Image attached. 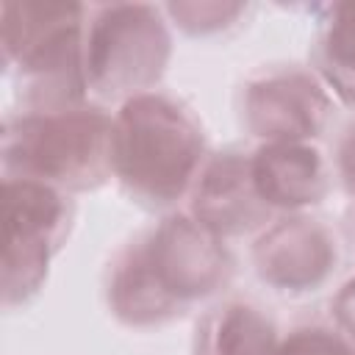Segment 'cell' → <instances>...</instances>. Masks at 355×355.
<instances>
[{
    "label": "cell",
    "mask_w": 355,
    "mask_h": 355,
    "mask_svg": "<svg viewBox=\"0 0 355 355\" xmlns=\"http://www.w3.org/2000/svg\"><path fill=\"white\" fill-rule=\"evenodd\" d=\"M111 164L122 186L150 205H169L202 172V130L164 94H136L111 119Z\"/></svg>",
    "instance_id": "obj_1"
},
{
    "label": "cell",
    "mask_w": 355,
    "mask_h": 355,
    "mask_svg": "<svg viewBox=\"0 0 355 355\" xmlns=\"http://www.w3.org/2000/svg\"><path fill=\"white\" fill-rule=\"evenodd\" d=\"M86 8L75 3H3V55L17 69L25 111L83 105Z\"/></svg>",
    "instance_id": "obj_2"
},
{
    "label": "cell",
    "mask_w": 355,
    "mask_h": 355,
    "mask_svg": "<svg viewBox=\"0 0 355 355\" xmlns=\"http://www.w3.org/2000/svg\"><path fill=\"white\" fill-rule=\"evenodd\" d=\"M0 155L6 178L36 180L58 191L94 189L114 172L111 116L89 105L19 111L3 125Z\"/></svg>",
    "instance_id": "obj_3"
},
{
    "label": "cell",
    "mask_w": 355,
    "mask_h": 355,
    "mask_svg": "<svg viewBox=\"0 0 355 355\" xmlns=\"http://www.w3.org/2000/svg\"><path fill=\"white\" fill-rule=\"evenodd\" d=\"M86 80L103 97L144 94L164 72L169 33L150 6H103L86 25Z\"/></svg>",
    "instance_id": "obj_4"
},
{
    "label": "cell",
    "mask_w": 355,
    "mask_h": 355,
    "mask_svg": "<svg viewBox=\"0 0 355 355\" xmlns=\"http://www.w3.org/2000/svg\"><path fill=\"white\" fill-rule=\"evenodd\" d=\"M3 302L17 305L33 297L47 277L50 258L69 230V202L53 186L3 178Z\"/></svg>",
    "instance_id": "obj_5"
},
{
    "label": "cell",
    "mask_w": 355,
    "mask_h": 355,
    "mask_svg": "<svg viewBox=\"0 0 355 355\" xmlns=\"http://www.w3.org/2000/svg\"><path fill=\"white\" fill-rule=\"evenodd\" d=\"M144 244L155 275L178 302L211 294L230 275L222 239L191 216H169Z\"/></svg>",
    "instance_id": "obj_6"
},
{
    "label": "cell",
    "mask_w": 355,
    "mask_h": 355,
    "mask_svg": "<svg viewBox=\"0 0 355 355\" xmlns=\"http://www.w3.org/2000/svg\"><path fill=\"white\" fill-rule=\"evenodd\" d=\"M330 100L308 72L283 69L263 75L247 89L244 114L255 136L266 141H305L327 119Z\"/></svg>",
    "instance_id": "obj_7"
},
{
    "label": "cell",
    "mask_w": 355,
    "mask_h": 355,
    "mask_svg": "<svg viewBox=\"0 0 355 355\" xmlns=\"http://www.w3.org/2000/svg\"><path fill=\"white\" fill-rule=\"evenodd\" d=\"M269 211L272 208L258 194L250 158L239 153L211 158L191 189V219L219 239L263 227Z\"/></svg>",
    "instance_id": "obj_8"
},
{
    "label": "cell",
    "mask_w": 355,
    "mask_h": 355,
    "mask_svg": "<svg viewBox=\"0 0 355 355\" xmlns=\"http://www.w3.org/2000/svg\"><path fill=\"white\" fill-rule=\"evenodd\" d=\"M333 261V239L313 219H283L269 227L255 247L261 277L286 291H302L322 283Z\"/></svg>",
    "instance_id": "obj_9"
},
{
    "label": "cell",
    "mask_w": 355,
    "mask_h": 355,
    "mask_svg": "<svg viewBox=\"0 0 355 355\" xmlns=\"http://www.w3.org/2000/svg\"><path fill=\"white\" fill-rule=\"evenodd\" d=\"M250 164L258 194L269 208H305L327 191L324 161L305 141H266Z\"/></svg>",
    "instance_id": "obj_10"
},
{
    "label": "cell",
    "mask_w": 355,
    "mask_h": 355,
    "mask_svg": "<svg viewBox=\"0 0 355 355\" xmlns=\"http://www.w3.org/2000/svg\"><path fill=\"white\" fill-rule=\"evenodd\" d=\"M108 300L114 313L128 324H158L164 319H172L180 308V302L155 275L144 241L128 247L114 263Z\"/></svg>",
    "instance_id": "obj_11"
},
{
    "label": "cell",
    "mask_w": 355,
    "mask_h": 355,
    "mask_svg": "<svg viewBox=\"0 0 355 355\" xmlns=\"http://www.w3.org/2000/svg\"><path fill=\"white\" fill-rule=\"evenodd\" d=\"M272 322L247 302H227L197 327V355H275Z\"/></svg>",
    "instance_id": "obj_12"
},
{
    "label": "cell",
    "mask_w": 355,
    "mask_h": 355,
    "mask_svg": "<svg viewBox=\"0 0 355 355\" xmlns=\"http://www.w3.org/2000/svg\"><path fill=\"white\" fill-rule=\"evenodd\" d=\"M319 67L333 92L355 103V6H336L319 47Z\"/></svg>",
    "instance_id": "obj_13"
},
{
    "label": "cell",
    "mask_w": 355,
    "mask_h": 355,
    "mask_svg": "<svg viewBox=\"0 0 355 355\" xmlns=\"http://www.w3.org/2000/svg\"><path fill=\"white\" fill-rule=\"evenodd\" d=\"M275 355H355V347L333 330L305 327L294 330L286 341H280Z\"/></svg>",
    "instance_id": "obj_14"
},
{
    "label": "cell",
    "mask_w": 355,
    "mask_h": 355,
    "mask_svg": "<svg viewBox=\"0 0 355 355\" xmlns=\"http://www.w3.org/2000/svg\"><path fill=\"white\" fill-rule=\"evenodd\" d=\"M338 169H341V180L347 186L349 194H355V125L347 130L341 150H338Z\"/></svg>",
    "instance_id": "obj_15"
},
{
    "label": "cell",
    "mask_w": 355,
    "mask_h": 355,
    "mask_svg": "<svg viewBox=\"0 0 355 355\" xmlns=\"http://www.w3.org/2000/svg\"><path fill=\"white\" fill-rule=\"evenodd\" d=\"M336 311H338V319L341 324L349 330V336L355 338V280L344 286V291L338 294L336 300Z\"/></svg>",
    "instance_id": "obj_16"
}]
</instances>
